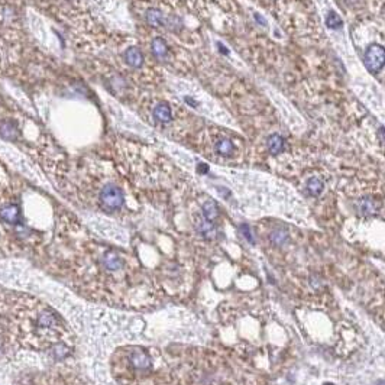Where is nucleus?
Masks as SVG:
<instances>
[{"label":"nucleus","instance_id":"f257e3e1","mask_svg":"<svg viewBox=\"0 0 385 385\" xmlns=\"http://www.w3.org/2000/svg\"><path fill=\"white\" fill-rule=\"evenodd\" d=\"M100 204L109 212L119 210L123 206V192L119 187L109 184L100 192Z\"/></svg>","mask_w":385,"mask_h":385},{"label":"nucleus","instance_id":"f03ea898","mask_svg":"<svg viewBox=\"0 0 385 385\" xmlns=\"http://www.w3.org/2000/svg\"><path fill=\"white\" fill-rule=\"evenodd\" d=\"M384 48L381 45H371L365 52V64L371 71H378L384 65Z\"/></svg>","mask_w":385,"mask_h":385},{"label":"nucleus","instance_id":"7ed1b4c3","mask_svg":"<svg viewBox=\"0 0 385 385\" xmlns=\"http://www.w3.org/2000/svg\"><path fill=\"white\" fill-rule=\"evenodd\" d=\"M0 217H1L4 222L12 223V225L19 223V220H21V212H19V207L15 206V204L4 206V207L0 210Z\"/></svg>","mask_w":385,"mask_h":385},{"label":"nucleus","instance_id":"20e7f679","mask_svg":"<svg viewBox=\"0 0 385 385\" xmlns=\"http://www.w3.org/2000/svg\"><path fill=\"white\" fill-rule=\"evenodd\" d=\"M125 61L128 63V65L133 67V68H139L142 65V63H144V55H142V52L138 48L130 46L125 52Z\"/></svg>","mask_w":385,"mask_h":385},{"label":"nucleus","instance_id":"39448f33","mask_svg":"<svg viewBox=\"0 0 385 385\" xmlns=\"http://www.w3.org/2000/svg\"><path fill=\"white\" fill-rule=\"evenodd\" d=\"M154 117H155V120L159 122V123H168V122H171V107L168 106V105H165V103L158 105V106L155 107V110H154Z\"/></svg>","mask_w":385,"mask_h":385},{"label":"nucleus","instance_id":"423d86ee","mask_svg":"<svg viewBox=\"0 0 385 385\" xmlns=\"http://www.w3.org/2000/svg\"><path fill=\"white\" fill-rule=\"evenodd\" d=\"M103 264H105V267H106L107 270H110V271H117V270H120V267H122V258L119 257L116 252L109 251V252L105 254V257H103Z\"/></svg>","mask_w":385,"mask_h":385},{"label":"nucleus","instance_id":"0eeeda50","mask_svg":"<svg viewBox=\"0 0 385 385\" xmlns=\"http://www.w3.org/2000/svg\"><path fill=\"white\" fill-rule=\"evenodd\" d=\"M216 151H217L220 155H223V156H231V155L233 154V151H235V147H233V144H232L231 139L222 138V139H219L217 144H216Z\"/></svg>","mask_w":385,"mask_h":385},{"label":"nucleus","instance_id":"6e6552de","mask_svg":"<svg viewBox=\"0 0 385 385\" xmlns=\"http://www.w3.org/2000/svg\"><path fill=\"white\" fill-rule=\"evenodd\" d=\"M152 52L156 58H165L167 54H168V48H167V43L162 38H155L154 42H152Z\"/></svg>","mask_w":385,"mask_h":385},{"label":"nucleus","instance_id":"1a4fd4ad","mask_svg":"<svg viewBox=\"0 0 385 385\" xmlns=\"http://www.w3.org/2000/svg\"><path fill=\"white\" fill-rule=\"evenodd\" d=\"M267 145H268V150L271 151V154L277 155L284 150V139L279 135H271L267 141Z\"/></svg>","mask_w":385,"mask_h":385},{"label":"nucleus","instance_id":"9d476101","mask_svg":"<svg viewBox=\"0 0 385 385\" xmlns=\"http://www.w3.org/2000/svg\"><path fill=\"white\" fill-rule=\"evenodd\" d=\"M323 181H321L320 178H317V177H313V178H310L308 181H307V192H310L311 195H319L321 192H323Z\"/></svg>","mask_w":385,"mask_h":385},{"label":"nucleus","instance_id":"9b49d317","mask_svg":"<svg viewBox=\"0 0 385 385\" xmlns=\"http://www.w3.org/2000/svg\"><path fill=\"white\" fill-rule=\"evenodd\" d=\"M162 13L156 9H150L147 12V22L152 25V26H159L162 23Z\"/></svg>","mask_w":385,"mask_h":385},{"label":"nucleus","instance_id":"f8f14e48","mask_svg":"<svg viewBox=\"0 0 385 385\" xmlns=\"http://www.w3.org/2000/svg\"><path fill=\"white\" fill-rule=\"evenodd\" d=\"M0 135L6 139H13L18 135V129L12 123H4V125L0 126Z\"/></svg>","mask_w":385,"mask_h":385},{"label":"nucleus","instance_id":"ddd939ff","mask_svg":"<svg viewBox=\"0 0 385 385\" xmlns=\"http://www.w3.org/2000/svg\"><path fill=\"white\" fill-rule=\"evenodd\" d=\"M326 23H327V26H329V28H332V29H338V28L342 25V21H341V18L336 15V12L330 10V12L327 13Z\"/></svg>","mask_w":385,"mask_h":385},{"label":"nucleus","instance_id":"4468645a","mask_svg":"<svg viewBox=\"0 0 385 385\" xmlns=\"http://www.w3.org/2000/svg\"><path fill=\"white\" fill-rule=\"evenodd\" d=\"M203 213L207 217V220H213L214 217L217 216V207H216V204H214L213 201H207L203 206Z\"/></svg>","mask_w":385,"mask_h":385},{"label":"nucleus","instance_id":"2eb2a0df","mask_svg":"<svg viewBox=\"0 0 385 385\" xmlns=\"http://www.w3.org/2000/svg\"><path fill=\"white\" fill-rule=\"evenodd\" d=\"M200 232L204 236H207V237H212V236L214 235L213 225H212L210 222H203V223L200 225Z\"/></svg>","mask_w":385,"mask_h":385},{"label":"nucleus","instance_id":"dca6fc26","mask_svg":"<svg viewBox=\"0 0 385 385\" xmlns=\"http://www.w3.org/2000/svg\"><path fill=\"white\" fill-rule=\"evenodd\" d=\"M361 210L362 212H374L375 210V206H374V203L372 201H369V200H364L362 203H361Z\"/></svg>","mask_w":385,"mask_h":385}]
</instances>
